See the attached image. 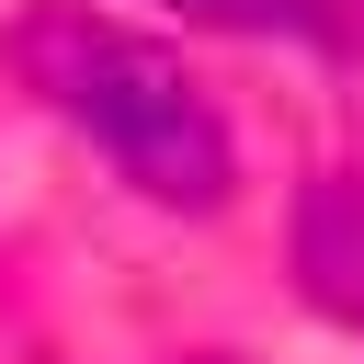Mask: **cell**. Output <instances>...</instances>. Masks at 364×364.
<instances>
[{"label":"cell","instance_id":"cell-1","mask_svg":"<svg viewBox=\"0 0 364 364\" xmlns=\"http://www.w3.org/2000/svg\"><path fill=\"white\" fill-rule=\"evenodd\" d=\"M11 68H23V91H34L46 114H68L148 205H182V216L228 205L239 148H228L216 102L193 91V68H182L159 34L102 23V11H80V0H46V11L11 23Z\"/></svg>","mask_w":364,"mask_h":364},{"label":"cell","instance_id":"cell-2","mask_svg":"<svg viewBox=\"0 0 364 364\" xmlns=\"http://www.w3.org/2000/svg\"><path fill=\"white\" fill-rule=\"evenodd\" d=\"M307 273H318L330 307L364 318V182H330V193L307 205Z\"/></svg>","mask_w":364,"mask_h":364},{"label":"cell","instance_id":"cell-3","mask_svg":"<svg viewBox=\"0 0 364 364\" xmlns=\"http://www.w3.org/2000/svg\"><path fill=\"white\" fill-rule=\"evenodd\" d=\"M193 23L228 34H296V46H341V0H182Z\"/></svg>","mask_w":364,"mask_h":364}]
</instances>
